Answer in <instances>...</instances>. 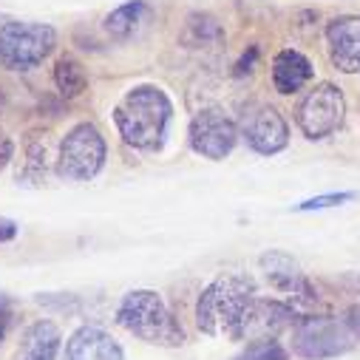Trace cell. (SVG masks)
Returning <instances> with one entry per match:
<instances>
[{
    "label": "cell",
    "mask_w": 360,
    "mask_h": 360,
    "mask_svg": "<svg viewBox=\"0 0 360 360\" xmlns=\"http://www.w3.org/2000/svg\"><path fill=\"white\" fill-rule=\"evenodd\" d=\"M173 120V103L159 85H134L114 105V125L125 145L159 150Z\"/></svg>",
    "instance_id": "6da1fadb"
},
{
    "label": "cell",
    "mask_w": 360,
    "mask_h": 360,
    "mask_svg": "<svg viewBox=\"0 0 360 360\" xmlns=\"http://www.w3.org/2000/svg\"><path fill=\"white\" fill-rule=\"evenodd\" d=\"M255 295V281L244 273H224L213 278L196 301V326L210 338H236V329Z\"/></svg>",
    "instance_id": "7a4b0ae2"
},
{
    "label": "cell",
    "mask_w": 360,
    "mask_h": 360,
    "mask_svg": "<svg viewBox=\"0 0 360 360\" xmlns=\"http://www.w3.org/2000/svg\"><path fill=\"white\" fill-rule=\"evenodd\" d=\"M117 323L128 329L134 338L162 346V349H179L185 346V329L173 318L167 304L153 290H134L128 292L117 307Z\"/></svg>",
    "instance_id": "3957f363"
},
{
    "label": "cell",
    "mask_w": 360,
    "mask_h": 360,
    "mask_svg": "<svg viewBox=\"0 0 360 360\" xmlns=\"http://www.w3.org/2000/svg\"><path fill=\"white\" fill-rule=\"evenodd\" d=\"M57 46V32L49 23L15 20L0 15V65L9 71H29L40 65Z\"/></svg>",
    "instance_id": "277c9868"
},
{
    "label": "cell",
    "mask_w": 360,
    "mask_h": 360,
    "mask_svg": "<svg viewBox=\"0 0 360 360\" xmlns=\"http://www.w3.org/2000/svg\"><path fill=\"white\" fill-rule=\"evenodd\" d=\"M108 156L105 136L94 122H79L74 125L57 150V173L68 182H91L103 170Z\"/></svg>",
    "instance_id": "5b68a950"
},
{
    "label": "cell",
    "mask_w": 360,
    "mask_h": 360,
    "mask_svg": "<svg viewBox=\"0 0 360 360\" xmlns=\"http://www.w3.org/2000/svg\"><path fill=\"white\" fill-rule=\"evenodd\" d=\"M354 349V332L346 321L326 315H304L292 326V352L304 360H329Z\"/></svg>",
    "instance_id": "8992f818"
},
{
    "label": "cell",
    "mask_w": 360,
    "mask_h": 360,
    "mask_svg": "<svg viewBox=\"0 0 360 360\" xmlns=\"http://www.w3.org/2000/svg\"><path fill=\"white\" fill-rule=\"evenodd\" d=\"M346 117V100L335 82L312 85L307 97L295 108V122L307 139H326L332 136Z\"/></svg>",
    "instance_id": "52a82bcc"
},
{
    "label": "cell",
    "mask_w": 360,
    "mask_h": 360,
    "mask_svg": "<svg viewBox=\"0 0 360 360\" xmlns=\"http://www.w3.org/2000/svg\"><path fill=\"white\" fill-rule=\"evenodd\" d=\"M238 134L261 156L281 153L290 145V125H287V120L281 117L278 108L266 105V103H255V105L244 108L241 122H238Z\"/></svg>",
    "instance_id": "ba28073f"
},
{
    "label": "cell",
    "mask_w": 360,
    "mask_h": 360,
    "mask_svg": "<svg viewBox=\"0 0 360 360\" xmlns=\"http://www.w3.org/2000/svg\"><path fill=\"white\" fill-rule=\"evenodd\" d=\"M238 136V125L221 108H202L188 128L191 148L210 162H221L224 156H230Z\"/></svg>",
    "instance_id": "9c48e42d"
},
{
    "label": "cell",
    "mask_w": 360,
    "mask_h": 360,
    "mask_svg": "<svg viewBox=\"0 0 360 360\" xmlns=\"http://www.w3.org/2000/svg\"><path fill=\"white\" fill-rule=\"evenodd\" d=\"M304 315L290 301H273V298H252L233 340H266L278 338L281 332L292 329Z\"/></svg>",
    "instance_id": "30bf717a"
},
{
    "label": "cell",
    "mask_w": 360,
    "mask_h": 360,
    "mask_svg": "<svg viewBox=\"0 0 360 360\" xmlns=\"http://www.w3.org/2000/svg\"><path fill=\"white\" fill-rule=\"evenodd\" d=\"M258 266L264 278L269 281V287H276L278 292L290 295V304H298V301H315V292H312V284L307 281L304 269L298 266V261L284 252V250H266L261 258H258Z\"/></svg>",
    "instance_id": "8fae6325"
},
{
    "label": "cell",
    "mask_w": 360,
    "mask_h": 360,
    "mask_svg": "<svg viewBox=\"0 0 360 360\" xmlns=\"http://www.w3.org/2000/svg\"><path fill=\"white\" fill-rule=\"evenodd\" d=\"M326 51L338 71L360 74V18L343 15L326 23Z\"/></svg>",
    "instance_id": "7c38bea8"
},
{
    "label": "cell",
    "mask_w": 360,
    "mask_h": 360,
    "mask_svg": "<svg viewBox=\"0 0 360 360\" xmlns=\"http://www.w3.org/2000/svg\"><path fill=\"white\" fill-rule=\"evenodd\" d=\"M65 360H125V352L105 329L79 326L65 343Z\"/></svg>",
    "instance_id": "4fadbf2b"
},
{
    "label": "cell",
    "mask_w": 360,
    "mask_h": 360,
    "mask_svg": "<svg viewBox=\"0 0 360 360\" xmlns=\"http://www.w3.org/2000/svg\"><path fill=\"white\" fill-rule=\"evenodd\" d=\"M315 68L298 49H281L273 57V85L278 94H298L312 79Z\"/></svg>",
    "instance_id": "5bb4252c"
},
{
    "label": "cell",
    "mask_w": 360,
    "mask_h": 360,
    "mask_svg": "<svg viewBox=\"0 0 360 360\" xmlns=\"http://www.w3.org/2000/svg\"><path fill=\"white\" fill-rule=\"evenodd\" d=\"M60 340H63V335H60L57 323L34 321L32 326H26L12 360H57Z\"/></svg>",
    "instance_id": "9a60e30c"
},
{
    "label": "cell",
    "mask_w": 360,
    "mask_h": 360,
    "mask_svg": "<svg viewBox=\"0 0 360 360\" xmlns=\"http://www.w3.org/2000/svg\"><path fill=\"white\" fill-rule=\"evenodd\" d=\"M148 18H150V6L145 4V0H128V4H122V6H117L108 18H105V32H108V37H114V40H128V37H134L145 23H148Z\"/></svg>",
    "instance_id": "2e32d148"
},
{
    "label": "cell",
    "mask_w": 360,
    "mask_h": 360,
    "mask_svg": "<svg viewBox=\"0 0 360 360\" xmlns=\"http://www.w3.org/2000/svg\"><path fill=\"white\" fill-rule=\"evenodd\" d=\"M54 85L57 91L65 97V100H74L79 97L85 88H88V74L82 68V63L71 54H63L57 63H54Z\"/></svg>",
    "instance_id": "e0dca14e"
},
{
    "label": "cell",
    "mask_w": 360,
    "mask_h": 360,
    "mask_svg": "<svg viewBox=\"0 0 360 360\" xmlns=\"http://www.w3.org/2000/svg\"><path fill=\"white\" fill-rule=\"evenodd\" d=\"M224 40V32L219 26L216 18L210 15H191L188 23H185V32H182V43L188 49H213Z\"/></svg>",
    "instance_id": "ac0fdd59"
},
{
    "label": "cell",
    "mask_w": 360,
    "mask_h": 360,
    "mask_svg": "<svg viewBox=\"0 0 360 360\" xmlns=\"http://www.w3.org/2000/svg\"><path fill=\"white\" fill-rule=\"evenodd\" d=\"M49 173V142L37 139V134L26 145V165L18 170V182L23 185H43Z\"/></svg>",
    "instance_id": "d6986e66"
},
{
    "label": "cell",
    "mask_w": 360,
    "mask_h": 360,
    "mask_svg": "<svg viewBox=\"0 0 360 360\" xmlns=\"http://www.w3.org/2000/svg\"><path fill=\"white\" fill-rule=\"evenodd\" d=\"M233 360H290V352L276 338H266V340H250L247 349Z\"/></svg>",
    "instance_id": "ffe728a7"
},
{
    "label": "cell",
    "mask_w": 360,
    "mask_h": 360,
    "mask_svg": "<svg viewBox=\"0 0 360 360\" xmlns=\"http://www.w3.org/2000/svg\"><path fill=\"white\" fill-rule=\"evenodd\" d=\"M352 199H354V193H326V196H315V199H307V202L295 205V210H301V213L326 210V207H340V205H346Z\"/></svg>",
    "instance_id": "44dd1931"
},
{
    "label": "cell",
    "mask_w": 360,
    "mask_h": 360,
    "mask_svg": "<svg viewBox=\"0 0 360 360\" xmlns=\"http://www.w3.org/2000/svg\"><path fill=\"white\" fill-rule=\"evenodd\" d=\"M12 323H15V301L6 292H0V340L9 335Z\"/></svg>",
    "instance_id": "7402d4cb"
},
{
    "label": "cell",
    "mask_w": 360,
    "mask_h": 360,
    "mask_svg": "<svg viewBox=\"0 0 360 360\" xmlns=\"http://www.w3.org/2000/svg\"><path fill=\"white\" fill-rule=\"evenodd\" d=\"M12 153H15V145H12V139L6 136V131L0 128V170H4V167L9 165Z\"/></svg>",
    "instance_id": "603a6c76"
},
{
    "label": "cell",
    "mask_w": 360,
    "mask_h": 360,
    "mask_svg": "<svg viewBox=\"0 0 360 360\" xmlns=\"http://www.w3.org/2000/svg\"><path fill=\"white\" fill-rule=\"evenodd\" d=\"M12 238H18V224H15L12 219L0 216V244H6V241H12Z\"/></svg>",
    "instance_id": "cb8c5ba5"
},
{
    "label": "cell",
    "mask_w": 360,
    "mask_h": 360,
    "mask_svg": "<svg viewBox=\"0 0 360 360\" xmlns=\"http://www.w3.org/2000/svg\"><path fill=\"white\" fill-rule=\"evenodd\" d=\"M255 57H258V49L252 46V49H250V57L244 54V57L238 60V65H236V74H250V71H252V63H255Z\"/></svg>",
    "instance_id": "d4e9b609"
},
{
    "label": "cell",
    "mask_w": 360,
    "mask_h": 360,
    "mask_svg": "<svg viewBox=\"0 0 360 360\" xmlns=\"http://www.w3.org/2000/svg\"><path fill=\"white\" fill-rule=\"evenodd\" d=\"M340 287H346L352 295H360V273H346L340 278Z\"/></svg>",
    "instance_id": "484cf974"
},
{
    "label": "cell",
    "mask_w": 360,
    "mask_h": 360,
    "mask_svg": "<svg viewBox=\"0 0 360 360\" xmlns=\"http://www.w3.org/2000/svg\"><path fill=\"white\" fill-rule=\"evenodd\" d=\"M346 323L354 332V338H360V307H349L346 309Z\"/></svg>",
    "instance_id": "4316f807"
}]
</instances>
